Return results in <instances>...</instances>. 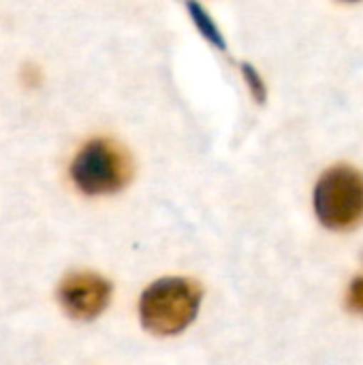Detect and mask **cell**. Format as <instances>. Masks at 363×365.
Segmentation results:
<instances>
[{
    "label": "cell",
    "instance_id": "3",
    "mask_svg": "<svg viewBox=\"0 0 363 365\" xmlns=\"http://www.w3.org/2000/svg\"><path fill=\"white\" fill-rule=\"evenodd\" d=\"M315 212L323 227L347 231L363 218V173L340 165L323 173L315 188Z\"/></svg>",
    "mask_w": 363,
    "mask_h": 365
},
{
    "label": "cell",
    "instance_id": "6",
    "mask_svg": "<svg viewBox=\"0 0 363 365\" xmlns=\"http://www.w3.org/2000/svg\"><path fill=\"white\" fill-rule=\"evenodd\" d=\"M242 75H244V79H246V83L250 88V94L255 96V101L259 105H263L267 101V86H265L263 77L259 75V71L250 62H242Z\"/></svg>",
    "mask_w": 363,
    "mask_h": 365
},
{
    "label": "cell",
    "instance_id": "5",
    "mask_svg": "<svg viewBox=\"0 0 363 365\" xmlns=\"http://www.w3.org/2000/svg\"><path fill=\"white\" fill-rule=\"evenodd\" d=\"M186 11H188L193 24L197 26V30L201 32V36H203L205 41H210L214 47L227 51V41H225L220 28H218V26L214 24V19L210 17V13H208L199 2H186Z\"/></svg>",
    "mask_w": 363,
    "mask_h": 365
},
{
    "label": "cell",
    "instance_id": "1",
    "mask_svg": "<svg viewBox=\"0 0 363 365\" xmlns=\"http://www.w3.org/2000/svg\"><path fill=\"white\" fill-rule=\"evenodd\" d=\"M203 302V289L190 278H160L139 299V321L145 331L171 338L190 327Z\"/></svg>",
    "mask_w": 363,
    "mask_h": 365
},
{
    "label": "cell",
    "instance_id": "7",
    "mask_svg": "<svg viewBox=\"0 0 363 365\" xmlns=\"http://www.w3.org/2000/svg\"><path fill=\"white\" fill-rule=\"evenodd\" d=\"M347 306L351 312L363 314V276L355 278L347 291Z\"/></svg>",
    "mask_w": 363,
    "mask_h": 365
},
{
    "label": "cell",
    "instance_id": "2",
    "mask_svg": "<svg viewBox=\"0 0 363 365\" xmlns=\"http://www.w3.org/2000/svg\"><path fill=\"white\" fill-rule=\"evenodd\" d=\"M133 173L128 154L111 139H92L75 156L71 178L75 186L90 197L113 195L122 190Z\"/></svg>",
    "mask_w": 363,
    "mask_h": 365
},
{
    "label": "cell",
    "instance_id": "4",
    "mask_svg": "<svg viewBox=\"0 0 363 365\" xmlns=\"http://www.w3.org/2000/svg\"><path fill=\"white\" fill-rule=\"evenodd\" d=\"M111 293L113 287L107 278L94 272H77L62 280L58 302L71 319L90 323L107 310Z\"/></svg>",
    "mask_w": 363,
    "mask_h": 365
}]
</instances>
